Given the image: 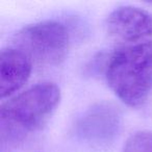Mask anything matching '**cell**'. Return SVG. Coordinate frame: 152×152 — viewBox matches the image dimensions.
Instances as JSON below:
<instances>
[{"mask_svg":"<svg viewBox=\"0 0 152 152\" xmlns=\"http://www.w3.org/2000/svg\"><path fill=\"white\" fill-rule=\"evenodd\" d=\"M61 100V91L52 83H43L4 102L0 108L2 151L21 143L28 133L39 129Z\"/></svg>","mask_w":152,"mask_h":152,"instance_id":"cell-1","label":"cell"},{"mask_svg":"<svg viewBox=\"0 0 152 152\" xmlns=\"http://www.w3.org/2000/svg\"><path fill=\"white\" fill-rule=\"evenodd\" d=\"M112 91L129 106H140L152 91V41L115 51L105 67Z\"/></svg>","mask_w":152,"mask_h":152,"instance_id":"cell-2","label":"cell"},{"mask_svg":"<svg viewBox=\"0 0 152 152\" xmlns=\"http://www.w3.org/2000/svg\"><path fill=\"white\" fill-rule=\"evenodd\" d=\"M16 45L28 57L40 65L56 66L66 58L69 34L56 21H43L23 27L16 36Z\"/></svg>","mask_w":152,"mask_h":152,"instance_id":"cell-3","label":"cell"},{"mask_svg":"<svg viewBox=\"0 0 152 152\" xmlns=\"http://www.w3.org/2000/svg\"><path fill=\"white\" fill-rule=\"evenodd\" d=\"M122 127V115L108 102H99L89 107L77 119L75 134L93 149H107L114 144Z\"/></svg>","mask_w":152,"mask_h":152,"instance_id":"cell-4","label":"cell"},{"mask_svg":"<svg viewBox=\"0 0 152 152\" xmlns=\"http://www.w3.org/2000/svg\"><path fill=\"white\" fill-rule=\"evenodd\" d=\"M105 27L117 40L135 42L152 36V14L137 7H120L107 16Z\"/></svg>","mask_w":152,"mask_h":152,"instance_id":"cell-5","label":"cell"},{"mask_svg":"<svg viewBox=\"0 0 152 152\" xmlns=\"http://www.w3.org/2000/svg\"><path fill=\"white\" fill-rule=\"evenodd\" d=\"M32 61L18 48L3 49L0 53V96L9 97L29 78Z\"/></svg>","mask_w":152,"mask_h":152,"instance_id":"cell-6","label":"cell"},{"mask_svg":"<svg viewBox=\"0 0 152 152\" xmlns=\"http://www.w3.org/2000/svg\"><path fill=\"white\" fill-rule=\"evenodd\" d=\"M123 152H152V131H140L129 137Z\"/></svg>","mask_w":152,"mask_h":152,"instance_id":"cell-7","label":"cell"}]
</instances>
